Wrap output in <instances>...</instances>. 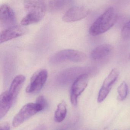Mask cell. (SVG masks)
Wrapping results in <instances>:
<instances>
[{
	"label": "cell",
	"mask_w": 130,
	"mask_h": 130,
	"mask_svg": "<svg viewBox=\"0 0 130 130\" xmlns=\"http://www.w3.org/2000/svg\"><path fill=\"white\" fill-rule=\"evenodd\" d=\"M27 32V29L20 26L15 25L4 29L0 34L1 44L22 36Z\"/></svg>",
	"instance_id": "obj_10"
},
{
	"label": "cell",
	"mask_w": 130,
	"mask_h": 130,
	"mask_svg": "<svg viewBox=\"0 0 130 130\" xmlns=\"http://www.w3.org/2000/svg\"><path fill=\"white\" fill-rule=\"evenodd\" d=\"M13 102L9 91H5L0 96V118H3L11 108Z\"/></svg>",
	"instance_id": "obj_13"
},
{
	"label": "cell",
	"mask_w": 130,
	"mask_h": 130,
	"mask_svg": "<svg viewBox=\"0 0 130 130\" xmlns=\"http://www.w3.org/2000/svg\"><path fill=\"white\" fill-rule=\"evenodd\" d=\"M89 13V10L83 7H73L66 12L62 19L66 22H73L84 19Z\"/></svg>",
	"instance_id": "obj_9"
},
{
	"label": "cell",
	"mask_w": 130,
	"mask_h": 130,
	"mask_svg": "<svg viewBox=\"0 0 130 130\" xmlns=\"http://www.w3.org/2000/svg\"></svg>",
	"instance_id": "obj_21"
},
{
	"label": "cell",
	"mask_w": 130,
	"mask_h": 130,
	"mask_svg": "<svg viewBox=\"0 0 130 130\" xmlns=\"http://www.w3.org/2000/svg\"><path fill=\"white\" fill-rule=\"evenodd\" d=\"M119 73V71L117 68H113L104 80L99 92L97 98L98 102H103L108 96L112 86L118 79Z\"/></svg>",
	"instance_id": "obj_7"
},
{
	"label": "cell",
	"mask_w": 130,
	"mask_h": 130,
	"mask_svg": "<svg viewBox=\"0 0 130 130\" xmlns=\"http://www.w3.org/2000/svg\"><path fill=\"white\" fill-rule=\"evenodd\" d=\"M10 127L7 122H4L0 124V130H10Z\"/></svg>",
	"instance_id": "obj_19"
},
{
	"label": "cell",
	"mask_w": 130,
	"mask_h": 130,
	"mask_svg": "<svg viewBox=\"0 0 130 130\" xmlns=\"http://www.w3.org/2000/svg\"><path fill=\"white\" fill-rule=\"evenodd\" d=\"M68 1H48L46 4L47 8L52 11L59 10L64 8L68 4Z\"/></svg>",
	"instance_id": "obj_15"
},
{
	"label": "cell",
	"mask_w": 130,
	"mask_h": 130,
	"mask_svg": "<svg viewBox=\"0 0 130 130\" xmlns=\"http://www.w3.org/2000/svg\"><path fill=\"white\" fill-rule=\"evenodd\" d=\"M48 72L45 69H40L33 74L26 91L27 93H36L44 86L48 77Z\"/></svg>",
	"instance_id": "obj_5"
},
{
	"label": "cell",
	"mask_w": 130,
	"mask_h": 130,
	"mask_svg": "<svg viewBox=\"0 0 130 130\" xmlns=\"http://www.w3.org/2000/svg\"><path fill=\"white\" fill-rule=\"evenodd\" d=\"M113 48L110 44H104L99 45L91 52V57L95 60H102L110 55L113 51Z\"/></svg>",
	"instance_id": "obj_11"
},
{
	"label": "cell",
	"mask_w": 130,
	"mask_h": 130,
	"mask_svg": "<svg viewBox=\"0 0 130 130\" xmlns=\"http://www.w3.org/2000/svg\"><path fill=\"white\" fill-rule=\"evenodd\" d=\"M26 15L21 20L23 26L37 23L43 19L45 15L46 4L43 1H25L23 3Z\"/></svg>",
	"instance_id": "obj_1"
},
{
	"label": "cell",
	"mask_w": 130,
	"mask_h": 130,
	"mask_svg": "<svg viewBox=\"0 0 130 130\" xmlns=\"http://www.w3.org/2000/svg\"><path fill=\"white\" fill-rule=\"evenodd\" d=\"M121 34L122 36L124 38H130V21L123 26Z\"/></svg>",
	"instance_id": "obj_17"
},
{
	"label": "cell",
	"mask_w": 130,
	"mask_h": 130,
	"mask_svg": "<svg viewBox=\"0 0 130 130\" xmlns=\"http://www.w3.org/2000/svg\"><path fill=\"white\" fill-rule=\"evenodd\" d=\"M117 19L115 9L112 7L108 8L92 24L89 30V34L95 36L105 33L115 25Z\"/></svg>",
	"instance_id": "obj_2"
},
{
	"label": "cell",
	"mask_w": 130,
	"mask_h": 130,
	"mask_svg": "<svg viewBox=\"0 0 130 130\" xmlns=\"http://www.w3.org/2000/svg\"><path fill=\"white\" fill-rule=\"evenodd\" d=\"M89 76L88 74H81L76 78L72 84L71 91L70 100L72 105L76 106L77 98L84 92L88 85Z\"/></svg>",
	"instance_id": "obj_6"
},
{
	"label": "cell",
	"mask_w": 130,
	"mask_h": 130,
	"mask_svg": "<svg viewBox=\"0 0 130 130\" xmlns=\"http://www.w3.org/2000/svg\"><path fill=\"white\" fill-rule=\"evenodd\" d=\"M16 18L12 8L7 4L0 7V25L4 29L16 25Z\"/></svg>",
	"instance_id": "obj_8"
},
{
	"label": "cell",
	"mask_w": 130,
	"mask_h": 130,
	"mask_svg": "<svg viewBox=\"0 0 130 130\" xmlns=\"http://www.w3.org/2000/svg\"><path fill=\"white\" fill-rule=\"evenodd\" d=\"M85 53L74 49H64L52 55L49 61L52 64L60 63L67 61L74 62H82L87 59Z\"/></svg>",
	"instance_id": "obj_3"
},
{
	"label": "cell",
	"mask_w": 130,
	"mask_h": 130,
	"mask_svg": "<svg viewBox=\"0 0 130 130\" xmlns=\"http://www.w3.org/2000/svg\"><path fill=\"white\" fill-rule=\"evenodd\" d=\"M24 75H17L14 78L10 85L9 93L13 101L18 96L25 80Z\"/></svg>",
	"instance_id": "obj_12"
},
{
	"label": "cell",
	"mask_w": 130,
	"mask_h": 130,
	"mask_svg": "<svg viewBox=\"0 0 130 130\" xmlns=\"http://www.w3.org/2000/svg\"><path fill=\"white\" fill-rule=\"evenodd\" d=\"M36 103L41 106L44 109L46 105V100L43 96H39L36 99Z\"/></svg>",
	"instance_id": "obj_18"
},
{
	"label": "cell",
	"mask_w": 130,
	"mask_h": 130,
	"mask_svg": "<svg viewBox=\"0 0 130 130\" xmlns=\"http://www.w3.org/2000/svg\"><path fill=\"white\" fill-rule=\"evenodd\" d=\"M129 59H130V55H129Z\"/></svg>",
	"instance_id": "obj_20"
},
{
	"label": "cell",
	"mask_w": 130,
	"mask_h": 130,
	"mask_svg": "<svg viewBox=\"0 0 130 130\" xmlns=\"http://www.w3.org/2000/svg\"><path fill=\"white\" fill-rule=\"evenodd\" d=\"M43 109L41 106L36 103H27L21 108L13 118V125L14 127L19 126L25 121Z\"/></svg>",
	"instance_id": "obj_4"
},
{
	"label": "cell",
	"mask_w": 130,
	"mask_h": 130,
	"mask_svg": "<svg viewBox=\"0 0 130 130\" xmlns=\"http://www.w3.org/2000/svg\"><path fill=\"white\" fill-rule=\"evenodd\" d=\"M67 113V104L64 101L60 103L55 113L54 119L56 122H61L66 118Z\"/></svg>",
	"instance_id": "obj_14"
},
{
	"label": "cell",
	"mask_w": 130,
	"mask_h": 130,
	"mask_svg": "<svg viewBox=\"0 0 130 130\" xmlns=\"http://www.w3.org/2000/svg\"><path fill=\"white\" fill-rule=\"evenodd\" d=\"M118 99L119 100H123L126 99L128 92V88L127 84L124 81L122 82L118 87Z\"/></svg>",
	"instance_id": "obj_16"
}]
</instances>
